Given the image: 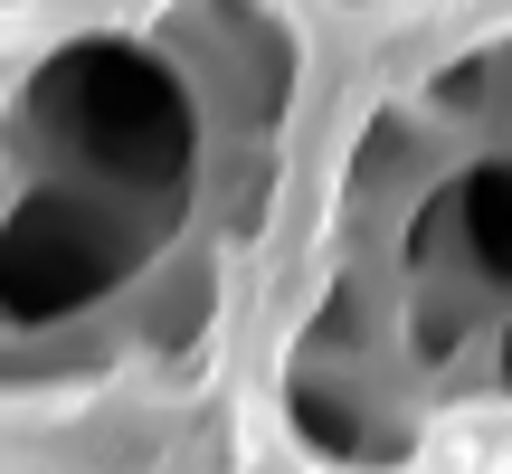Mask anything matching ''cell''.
I'll return each mask as SVG.
<instances>
[{
	"instance_id": "1",
	"label": "cell",
	"mask_w": 512,
	"mask_h": 474,
	"mask_svg": "<svg viewBox=\"0 0 512 474\" xmlns=\"http://www.w3.org/2000/svg\"><path fill=\"white\" fill-rule=\"evenodd\" d=\"M446 219H456L465 256H475V275H494V285H512V162H503V152H484V162H475V171L456 181Z\"/></svg>"
}]
</instances>
